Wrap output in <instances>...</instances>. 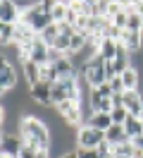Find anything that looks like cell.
I'll return each mask as SVG.
<instances>
[{
	"mask_svg": "<svg viewBox=\"0 0 143 158\" xmlns=\"http://www.w3.org/2000/svg\"><path fill=\"white\" fill-rule=\"evenodd\" d=\"M67 10H69V2L67 0H55V5H53V10H50V17L55 24H62L67 19Z\"/></svg>",
	"mask_w": 143,
	"mask_h": 158,
	"instance_id": "obj_17",
	"label": "cell"
},
{
	"mask_svg": "<svg viewBox=\"0 0 143 158\" xmlns=\"http://www.w3.org/2000/svg\"><path fill=\"white\" fill-rule=\"evenodd\" d=\"M107 84H110V89H112V94H124V84H122V79H119V77L110 79Z\"/></svg>",
	"mask_w": 143,
	"mask_h": 158,
	"instance_id": "obj_24",
	"label": "cell"
},
{
	"mask_svg": "<svg viewBox=\"0 0 143 158\" xmlns=\"http://www.w3.org/2000/svg\"><path fill=\"white\" fill-rule=\"evenodd\" d=\"M119 79L124 84V91H138V86H141V72L136 67H129L126 72H122Z\"/></svg>",
	"mask_w": 143,
	"mask_h": 158,
	"instance_id": "obj_11",
	"label": "cell"
},
{
	"mask_svg": "<svg viewBox=\"0 0 143 158\" xmlns=\"http://www.w3.org/2000/svg\"><path fill=\"white\" fill-rule=\"evenodd\" d=\"M22 72H24V79H26L29 89L36 86L38 81H41V65H36L34 60H26V62L22 65Z\"/></svg>",
	"mask_w": 143,
	"mask_h": 158,
	"instance_id": "obj_12",
	"label": "cell"
},
{
	"mask_svg": "<svg viewBox=\"0 0 143 158\" xmlns=\"http://www.w3.org/2000/svg\"><path fill=\"white\" fill-rule=\"evenodd\" d=\"M36 158H50V151H38Z\"/></svg>",
	"mask_w": 143,
	"mask_h": 158,
	"instance_id": "obj_26",
	"label": "cell"
},
{
	"mask_svg": "<svg viewBox=\"0 0 143 158\" xmlns=\"http://www.w3.org/2000/svg\"><path fill=\"white\" fill-rule=\"evenodd\" d=\"M117 46H119V41L103 39V43H100V50H98V55H100L105 62H114V58H117Z\"/></svg>",
	"mask_w": 143,
	"mask_h": 158,
	"instance_id": "obj_15",
	"label": "cell"
},
{
	"mask_svg": "<svg viewBox=\"0 0 143 158\" xmlns=\"http://www.w3.org/2000/svg\"><path fill=\"white\" fill-rule=\"evenodd\" d=\"M86 125H88V127H93V129H100V132H107L114 122H112V115H107V113H93V115L88 118Z\"/></svg>",
	"mask_w": 143,
	"mask_h": 158,
	"instance_id": "obj_13",
	"label": "cell"
},
{
	"mask_svg": "<svg viewBox=\"0 0 143 158\" xmlns=\"http://www.w3.org/2000/svg\"><path fill=\"white\" fill-rule=\"evenodd\" d=\"M48 50H50V46H46L43 41H41V36H36V41L31 43V53H29V60H34L36 65H48Z\"/></svg>",
	"mask_w": 143,
	"mask_h": 158,
	"instance_id": "obj_10",
	"label": "cell"
},
{
	"mask_svg": "<svg viewBox=\"0 0 143 158\" xmlns=\"http://www.w3.org/2000/svg\"><path fill=\"white\" fill-rule=\"evenodd\" d=\"M38 156V151L34 146H26L24 144V148H22V153H19V158H36Z\"/></svg>",
	"mask_w": 143,
	"mask_h": 158,
	"instance_id": "obj_25",
	"label": "cell"
},
{
	"mask_svg": "<svg viewBox=\"0 0 143 158\" xmlns=\"http://www.w3.org/2000/svg\"><path fill=\"white\" fill-rule=\"evenodd\" d=\"M124 108L129 110V115L143 120V96H141V91H124Z\"/></svg>",
	"mask_w": 143,
	"mask_h": 158,
	"instance_id": "obj_8",
	"label": "cell"
},
{
	"mask_svg": "<svg viewBox=\"0 0 143 158\" xmlns=\"http://www.w3.org/2000/svg\"><path fill=\"white\" fill-rule=\"evenodd\" d=\"M2 79H0V89L2 94H12V91L17 89L19 84V77H17V69H14V62H5L2 60Z\"/></svg>",
	"mask_w": 143,
	"mask_h": 158,
	"instance_id": "obj_5",
	"label": "cell"
},
{
	"mask_svg": "<svg viewBox=\"0 0 143 158\" xmlns=\"http://www.w3.org/2000/svg\"><path fill=\"white\" fill-rule=\"evenodd\" d=\"M29 98L38 103V106H46V108H55L53 106V84L48 81H38L36 86L29 89Z\"/></svg>",
	"mask_w": 143,
	"mask_h": 158,
	"instance_id": "obj_4",
	"label": "cell"
},
{
	"mask_svg": "<svg viewBox=\"0 0 143 158\" xmlns=\"http://www.w3.org/2000/svg\"><path fill=\"white\" fill-rule=\"evenodd\" d=\"M24 148V139L22 134H2V156H12V158H19Z\"/></svg>",
	"mask_w": 143,
	"mask_h": 158,
	"instance_id": "obj_7",
	"label": "cell"
},
{
	"mask_svg": "<svg viewBox=\"0 0 143 158\" xmlns=\"http://www.w3.org/2000/svg\"><path fill=\"white\" fill-rule=\"evenodd\" d=\"M93 17L110 19V2H107V0H95L93 2Z\"/></svg>",
	"mask_w": 143,
	"mask_h": 158,
	"instance_id": "obj_20",
	"label": "cell"
},
{
	"mask_svg": "<svg viewBox=\"0 0 143 158\" xmlns=\"http://www.w3.org/2000/svg\"><path fill=\"white\" fill-rule=\"evenodd\" d=\"M105 141H110L112 146H119V144H126V141H131V139L126 137L124 125H112V127L105 132Z\"/></svg>",
	"mask_w": 143,
	"mask_h": 158,
	"instance_id": "obj_14",
	"label": "cell"
},
{
	"mask_svg": "<svg viewBox=\"0 0 143 158\" xmlns=\"http://www.w3.org/2000/svg\"><path fill=\"white\" fill-rule=\"evenodd\" d=\"M41 36V41L46 43V46H55V41H57V36H60V24H50V27H46V29L38 34Z\"/></svg>",
	"mask_w": 143,
	"mask_h": 158,
	"instance_id": "obj_18",
	"label": "cell"
},
{
	"mask_svg": "<svg viewBox=\"0 0 143 158\" xmlns=\"http://www.w3.org/2000/svg\"><path fill=\"white\" fill-rule=\"evenodd\" d=\"M19 134L26 146H34L36 151H50V127L36 115H22L19 120Z\"/></svg>",
	"mask_w": 143,
	"mask_h": 158,
	"instance_id": "obj_1",
	"label": "cell"
},
{
	"mask_svg": "<svg viewBox=\"0 0 143 158\" xmlns=\"http://www.w3.org/2000/svg\"><path fill=\"white\" fill-rule=\"evenodd\" d=\"M110 115H112V122H114V125H124V122L129 120V110L124 108V106H119V108H114Z\"/></svg>",
	"mask_w": 143,
	"mask_h": 158,
	"instance_id": "obj_22",
	"label": "cell"
},
{
	"mask_svg": "<svg viewBox=\"0 0 143 158\" xmlns=\"http://www.w3.org/2000/svg\"><path fill=\"white\" fill-rule=\"evenodd\" d=\"M103 141H105V132L93 129V127H88V125H84V127L76 132V146L79 148H98Z\"/></svg>",
	"mask_w": 143,
	"mask_h": 158,
	"instance_id": "obj_3",
	"label": "cell"
},
{
	"mask_svg": "<svg viewBox=\"0 0 143 158\" xmlns=\"http://www.w3.org/2000/svg\"><path fill=\"white\" fill-rule=\"evenodd\" d=\"M53 5H55V0H41V2H36V5H34L29 12H24V15H22V22H26L29 27L36 31V34H41L46 27L55 24V22H53V17H50Z\"/></svg>",
	"mask_w": 143,
	"mask_h": 158,
	"instance_id": "obj_2",
	"label": "cell"
},
{
	"mask_svg": "<svg viewBox=\"0 0 143 158\" xmlns=\"http://www.w3.org/2000/svg\"><path fill=\"white\" fill-rule=\"evenodd\" d=\"M2 158H12V156H2Z\"/></svg>",
	"mask_w": 143,
	"mask_h": 158,
	"instance_id": "obj_27",
	"label": "cell"
},
{
	"mask_svg": "<svg viewBox=\"0 0 143 158\" xmlns=\"http://www.w3.org/2000/svg\"><path fill=\"white\" fill-rule=\"evenodd\" d=\"M100 36H103V39H112V41H122V29H119V27H114L112 22H107Z\"/></svg>",
	"mask_w": 143,
	"mask_h": 158,
	"instance_id": "obj_21",
	"label": "cell"
},
{
	"mask_svg": "<svg viewBox=\"0 0 143 158\" xmlns=\"http://www.w3.org/2000/svg\"><path fill=\"white\" fill-rule=\"evenodd\" d=\"M122 43L129 48V53H131V55H138V53H141V48H143V34L124 29V31H122Z\"/></svg>",
	"mask_w": 143,
	"mask_h": 158,
	"instance_id": "obj_9",
	"label": "cell"
},
{
	"mask_svg": "<svg viewBox=\"0 0 143 158\" xmlns=\"http://www.w3.org/2000/svg\"><path fill=\"white\" fill-rule=\"evenodd\" d=\"M22 12H19L14 0H2L0 2V24H19Z\"/></svg>",
	"mask_w": 143,
	"mask_h": 158,
	"instance_id": "obj_6",
	"label": "cell"
},
{
	"mask_svg": "<svg viewBox=\"0 0 143 158\" xmlns=\"http://www.w3.org/2000/svg\"><path fill=\"white\" fill-rule=\"evenodd\" d=\"M76 156L79 158H103L98 153V148H76Z\"/></svg>",
	"mask_w": 143,
	"mask_h": 158,
	"instance_id": "obj_23",
	"label": "cell"
},
{
	"mask_svg": "<svg viewBox=\"0 0 143 158\" xmlns=\"http://www.w3.org/2000/svg\"><path fill=\"white\" fill-rule=\"evenodd\" d=\"M41 81H48V84H57L60 81V74H57L55 65H43L41 67Z\"/></svg>",
	"mask_w": 143,
	"mask_h": 158,
	"instance_id": "obj_19",
	"label": "cell"
},
{
	"mask_svg": "<svg viewBox=\"0 0 143 158\" xmlns=\"http://www.w3.org/2000/svg\"><path fill=\"white\" fill-rule=\"evenodd\" d=\"M124 132H126V137L131 139V141H133V139H138L143 134V120L129 115V120L124 122Z\"/></svg>",
	"mask_w": 143,
	"mask_h": 158,
	"instance_id": "obj_16",
	"label": "cell"
}]
</instances>
